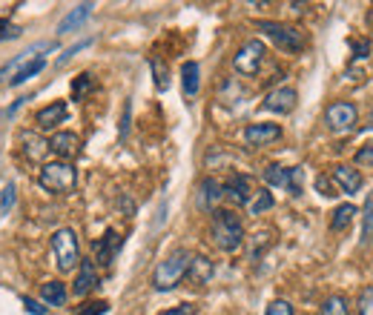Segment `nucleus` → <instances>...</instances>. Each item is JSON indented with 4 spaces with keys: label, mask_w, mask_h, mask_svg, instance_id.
Listing matches in <instances>:
<instances>
[{
    "label": "nucleus",
    "mask_w": 373,
    "mask_h": 315,
    "mask_svg": "<svg viewBox=\"0 0 373 315\" xmlns=\"http://www.w3.org/2000/svg\"><path fill=\"white\" fill-rule=\"evenodd\" d=\"M213 244L224 252H236L244 244V227H241V218L230 209H216L213 212V227H210Z\"/></svg>",
    "instance_id": "obj_1"
},
{
    "label": "nucleus",
    "mask_w": 373,
    "mask_h": 315,
    "mask_svg": "<svg viewBox=\"0 0 373 315\" xmlns=\"http://www.w3.org/2000/svg\"><path fill=\"white\" fill-rule=\"evenodd\" d=\"M190 252L187 249H176L170 252L167 258H164L158 266H155V273H152V287L158 292H170L181 284V278H187V266H190Z\"/></svg>",
    "instance_id": "obj_2"
},
{
    "label": "nucleus",
    "mask_w": 373,
    "mask_h": 315,
    "mask_svg": "<svg viewBox=\"0 0 373 315\" xmlns=\"http://www.w3.org/2000/svg\"><path fill=\"white\" fill-rule=\"evenodd\" d=\"M37 184L52 195H69L78 187V169L69 161H52L44 163L37 172Z\"/></svg>",
    "instance_id": "obj_3"
},
{
    "label": "nucleus",
    "mask_w": 373,
    "mask_h": 315,
    "mask_svg": "<svg viewBox=\"0 0 373 315\" xmlns=\"http://www.w3.org/2000/svg\"><path fill=\"white\" fill-rule=\"evenodd\" d=\"M279 49L290 52V55H296L307 47V40H305V32H299L296 26H287V23H279V20H259L256 23Z\"/></svg>",
    "instance_id": "obj_4"
},
{
    "label": "nucleus",
    "mask_w": 373,
    "mask_h": 315,
    "mask_svg": "<svg viewBox=\"0 0 373 315\" xmlns=\"http://www.w3.org/2000/svg\"><path fill=\"white\" fill-rule=\"evenodd\" d=\"M52 255H55V264L61 273H72L75 266H80V247H78V235L63 227V230H55L52 235Z\"/></svg>",
    "instance_id": "obj_5"
},
{
    "label": "nucleus",
    "mask_w": 373,
    "mask_h": 315,
    "mask_svg": "<svg viewBox=\"0 0 373 315\" xmlns=\"http://www.w3.org/2000/svg\"><path fill=\"white\" fill-rule=\"evenodd\" d=\"M264 184L267 187H284L290 195H302V178H305V169L302 166H281V163H270L264 172Z\"/></svg>",
    "instance_id": "obj_6"
},
{
    "label": "nucleus",
    "mask_w": 373,
    "mask_h": 315,
    "mask_svg": "<svg viewBox=\"0 0 373 315\" xmlns=\"http://www.w3.org/2000/svg\"><path fill=\"white\" fill-rule=\"evenodd\" d=\"M324 123L330 132H336V135H348L356 129L359 123V109L348 101H336V104H330L324 109Z\"/></svg>",
    "instance_id": "obj_7"
},
{
    "label": "nucleus",
    "mask_w": 373,
    "mask_h": 315,
    "mask_svg": "<svg viewBox=\"0 0 373 315\" xmlns=\"http://www.w3.org/2000/svg\"><path fill=\"white\" fill-rule=\"evenodd\" d=\"M264 55H267V49H264L262 40H247L244 47L236 52L233 66H236L238 75L253 78V75H259V69H262V63H264Z\"/></svg>",
    "instance_id": "obj_8"
},
{
    "label": "nucleus",
    "mask_w": 373,
    "mask_h": 315,
    "mask_svg": "<svg viewBox=\"0 0 373 315\" xmlns=\"http://www.w3.org/2000/svg\"><path fill=\"white\" fill-rule=\"evenodd\" d=\"M52 49H55V40H40V43H35V47L23 49L15 61H9L6 66H0V83H4V80H12L23 66H29V63L37 61V58H44V52H52Z\"/></svg>",
    "instance_id": "obj_9"
},
{
    "label": "nucleus",
    "mask_w": 373,
    "mask_h": 315,
    "mask_svg": "<svg viewBox=\"0 0 373 315\" xmlns=\"http://www.w3.org/2000/svg\"><path fill=\"white\" fill-rule=\"evenodd\" d=\"M221 187H224V198H227L230 204H236V206H250L253 187H250V178H247V175L236 172V175L227 178Z\"/></svg>",
    "instance_id": "obj_10"
},
{
    "label": "nucleus",
    "mask_w": 373,
    "mask_h": 315,
    "mask_svg": "<svg viewBox=\"0 0 373 315\" xmlns=\"http://www.w3.org/2000/svg\"><path fill=\"white\" fill-rule=\"evenodd\" d=\"M296 101H299V95H296V89H293V86H279V89H273V92L264 95L262 106H264L267 112L287 115V112H293V109H296Z\"/></svg>",
    "instance_id": "obj_11"
},
{
    "label": "nucleus",
    "mask_w": 373,
    "mask_h": 315,
    "mask_svg": "<svg viewBox=\"0 0 373 315\" xmlns=\"http://www.w3.org/2000/svg\"><path fill=\"white\" fill-rule=\"evenodd\" d=\"M221 198H224V187H221V181H216V178H204V181L198 184L195 204H198L201 212H216Z\"/></svg>",
    "instance_id": "obj_12"
},
{
    "label": "nucleus",
    "mask_w": 373,
    "mask_h": 315,
    "mask_svg": "<svg viewBox=\"0 0 373 315\" xmlns=\"http://www.w3.org/2000/svg\"><path fill=\"white\" fill-rule=\"evenodd\" d=\"M281 138V126L279 123H250L244 129V141L250 147H267Z\"/></svg>",
    "instance_id": "obj_13"
},
{
    "label": "nucleus",
    "mask_w": 373,
    "mask_h": 315,
    "mask_svg": "<svg viewBox=\"0 0 373 315\" xmlns=\"http://www.w3.org/2000/svg\"><path fill=\"white\" fill-rule=\"evenodd\" d=\"M98 284H101V278H98L95 261H80V266H78V278H75V284H72V292H75L78 298H84V295H90Z\"/></svg>",
    "instance_id": "obj_14"
},
{
    "label": "nucleus",
    "mask_w": 373,
    "mask_h": 315,
    "mask_svg": "<svg viewBox=\"0 0 373 315\" xmlns=\"http://www.w3.org/2000/svg\"><path fill=\"white\" fill-rule=\"evenodd\" d=\"M66 115H69L66 104H63V101H55V104H49V106H44V109L35 112V126H37L40 132H49V129H55L58 123H63Z\"/></svg>",
    "instance_id": "obj_15"
},
{
    "label": "nucleus",
    "mask_w": 373,
    "mask_h": 315,
    "mask_svg": "<svg viewBox=\"0 0 373 315\" xmlns=\"http://www.w3.org/2000/svg\"><path fill=\"white\" fill-rule=\"evenodd\" d=\"M80 149V138L75 132H55L52 138H49V152H55L61 161H69L75 158Z\"/></svg>",
    "instance_id": "obj_16"
},
{
    "label": "nucleus",
    "mask_w": 373,
    "mask_h": 315,
    "mask_svg": "<svg viewBox=\"0 0 373 315\" xmlns=\"http://www.w3.org/2000/svg\"><path fill=\"white\" fill-rule=\"evenodd\" d=\"M121 247H123V238H121L115 230H106L104 238L95 241V261H98L101 266H109V264L115 261V255H118Z\"/></svg>",
    "instance_id": "obj_17"
},
{
    "label": "nucleus",
    "mask_w": 373,
    "mask_h": 315,
    "mask_svg": "<svg viewBox=\"0 0 373 315\" xmlns=\"http://www.w3.org/2000/svg\"><path fill=\"white\" fill-rule=\"evenodd\" d=\"M213 276H216V264H213L210 258H207V255H192V258H190L187 278H190L192 284L204 287V284H210V281H213Z\"/></svg>",
    "instance_id": "obj_18"
},
{
    "label": "nucleus",
    "mask_w": 373,
    "mask_h": 315,
    "mask_svg": "<svg viewBox=\"0 0 373 315\" xmlns=\"http://www.w3.org/2000/svg\"><path fill=\"white\" fill-rule=\"evenodd\" d=\"M334 181L342 187V192L356 195L362 190V172L348 166V163H339V166H334Z\"/></svg>",
    "instance_id": "obj_19"
},
{
    "label": "nucleus",
    "mask_w": 373,
    "mask_h": 315,
    "mask_svg": "<svg viewBox=\"0 0 373 315\" xmlns=\"http://www.w3.org/2000/svg\"><path fill=\"white\" fill-rule=\"evenodd\" d=\"M92 4H78L63 20H61V26H58V35H69V32H75V29H80V26H84L87 23V18L92 15Z\"/></svg>",
    "instance_id": "obj_20"
},
{
    "label": "nucleus",
    "mask_w": 373,
    "mask_h": 315,
    "mask_svg": "<svg viewBox=\"0 0 373 315\" xmlns=\"http://www.w3.org/2000/svg\"><path fill=\"white\" fill-rule=\"evenodd\" d=\"M20 141H23L26 158H32V161H40V158L49 152V141H44V138H40V135H35V132H23Z\"/></svg>",
    "instance_id": "obj_21"
},
{
    "label": "nucleus",
    "mask_w": 373,
    "mask_h": 315,
    "mask_svg": "<svg viewBox=\"0 0 373 315\" xmlns=\"http://www.w3.org/2000/svg\"><path fill=\"white\" fill-rule=\"evenodd\" d=\"M40 298H44L49 307H63L69 292H66V284L63 281H47L40 284Z\"/></svg>",
    "instance_id": "obj_22"
},
{
    "label": "nucleus",
    "mask_w": 373,
    "mask_h": 315,
    "mask_svg": "<svg viewBox=\"0 0 373 315\" xmlns=\"http://www.w3.org/2000/svg\"><path fill=\"white\" fill-rule=\"evenodd\" d=\"M356 218V206L353 204H342L334 209V215H330V230L334 233H345L350 227V221Z\"/></svg>",
    "instance_id": "obj_23"
},
{
    "label": "nucleus",
    "mask_w": 373,
    "mask_h": 315,
    "mask_svg": "<svg viewBox=\"0 0 373 315\" xmlns=\"http://www.w3.org/2000/svg\"><path fill=\"white\" fill-rule=\"evenodd\" d=\"M198 75H201V69H198L195 61H187L181 66V83H184V95L187 98H195L198 95Z\"/></svg>",
    "instance_id": "obj_24"
},
{
    "label": "nucleus",
    "mask_w": 373,
    "mask_h": 315,
    "mask_svg": "<svg viewBox=\"0 0 373 315\" xmlns=\"http://www.w3.org/2000/svg\"><path fill=\"white\" fill-rule=\"evenodd\" d=\"M149 66H152V75H155V89L158 92H167L170 89V69L164 66L161 58H149Z\"/></svg>",
    "instance_id": "obj_25"
},
{
    "label": "nucleus",
    "mask_w": 373,
    "mask_h": 315,
    "mask_svg": "<svg viewBox=\"0 0 373 315\" xmlns=\"http://www.w3.org/2000/svg\"><path fill=\"white\" fill-rule=\"evenodd\" d=\"M92 89H95V80H92V75H78L75 80H72V98L75 101H84L90 92H92Z\"/></svg>",
    "instance_id": "obj_26"
},
{
    "label": "nucleus",
    "mask_w": 373,
    "mask_h": 315,
    "mask_svg": "<svg viewBox=\"0 0 373 315\" xmlns=\"http://www.w3.org/2000/svg\"><path fill=\"white\" fill-rule=\"evenodd\" d=\"M44 66H47V58H37V61H32L29 66H23V69H20V72H18V75L9 80V86H20V83H26L29 78H35V75H37L40 69H44Z\"/></svg>",
    "instance_id": "obj_27"
},
{
    "label": "nucleus",
    "mask_w": 373,
    "mask_h": 315,
    "mask_svg": "<svg viewBox=\"0 0 373 315\" xmlns=\"http://www.w3.org/2000/svg\"><path fill=\"white\" fill-rule=\"evenodd\" d=\"M348 298L345 295H330L324 304H322V315H348Z\"/></svg>",
    "instance_id": "obj_28"
},
{
    "label": "nucleus",
    "mask_w": 373,
    "mask_h": 315,
    "mask_svg": "<svg viewBox=\"0 0 373 315\" xmlns=\"http://www.w3.org/2000/svg\"><path fill=\"white\" fill-rule=\"evenodd\" d=\"M273 195H270V190H262V192H256V198L250 201V215H262V212H267V209H273Z\"/></svg>",
    "instance_id": "obj_29"
},
{
    "label": "nucleus",
    "mask_w": 373,
    "mask_h": 315,
    "mask_svg": "<svg viewBox=\"0 0 373 315\" xmlns=\"http://www.w3.org/2000/svg\"><path fill=\"white\" fill-rule=\"evenodd\" d=\"M370 235H373V195L367 198V204L362 209V238L367 241Z\"/></svg>",
    "instance_id": "obj_30"
},
{
    "label": "nucleus",
    "mask_w": 373,
    "mask_h": 315,
    "mask_svg": "<svg viewBox=\"0 0 373 315\" xmlns=\"http://www.w3.org/2000/svg\"><path fill=\"white\" fill-rule=\"evenodd\" d=\"M20 35H23V29L18 23H12L9 18H0V43H4V40H15Z\"/></svg>",
    "instance_id": "obj_31"
},
{
    "label": "nucleus",
    "mask_w": 373,
    "mask_h": 315,
    "mask_svg": "<svg viewBox=\"0 0 373 315\" xmlns=\"http://www.w3.org/2000/svg\"><path fill=\"white\" fill-rule=\"evenodd\" d=\"M356 309H359V315H373V284H370V287H365V290L359 292Z\"/></svg>",
    "instance_id": "obj_32"
},
{
    "label": "nucleus",
    "mask_w": 373,
    "mask_h": 315,
    "mask_svg": "<svg viewBox=\"0 0 373 315\" xmlns=\"http://www.w3.org/2000/svg\"><path fill=\"white\" fill-rule=\"evenodd\" d=\"M109 309V304L106 301H90V304H80L72 315H104Z\"/></svg>",
    "instance_id": "obj_33"
},
{
    "label": "nucleus",
    "mask_w": 373,
    "mask_h": 315,
    "mask_svg": "<svg viewBox=\"0 0 373 315\" xmlns=\"http://www.w3.org/2000/svg\"><path fill=\"white\" fill-rule=\"evenodd\" d=\"M264 315H293V304L284 301V298H276V301H270V304H267Z\"/></svg>",
    "instance_id": "obj_34"
},
{
    "label": "nucleus",
    "mask_w": 373,
    "mask_h": 315,
    "mask_svg": "<svg viewBox=\"0 0 373 315\" xmlns=\"http://www.w3.org/2000/svg\"><path fill=\"white\" fill-rule=\"evenodd\" d=\"M356 163H362V166H373V141L365 144V147L356 152Z\"/></svg>",
    "instance_id": "obj_35"
},
{
    "label": "nucleus",
    "mask_w": 373,
    "mask_h": 315,
    "mask_svg": "<svg viewBox=\"0 0 373 315\" xmlns=\"http://www.w3.org/2000/svg\"><path fill=\"white\" fill-rule=\"evenodd\" d=\"M90 43H92V40H80V43H75V47H69V49H66V52H63V55L58 58V63L63 66V63H66L69 58H75V55H78L80 49H87V47H90Z\"/></svg>",
    "instance_id": "obj_36"
},
{
    "label": "nucleus",
    "mask_w": 373,
    "mask_h": 315,
    "mask_svg": "<svg viewBox=\"0 0 373 315\" xmlns=\"http://www.w3.org/2000/svg\"><path fill=\"white\" fill-rule=\"evenodd\" d=\"M158 315H195V304H178V307H170Z\"/></svg>",
    "instance_id": "obj_37"
},
{
    "label": "nucleus",
    "mask_w": 373,
    "mask_h": 315,
    "mask_svg": "<svg viewBox=\"0 0 373 315\" xmlns=\"http://www.w3.org/2000/svg\"><path fill=\"white\" fill-rule=\"evenodd\" d=\"M270 238H273L270 233H259V235H253V252H250V255L259 258V249H262L264 244H270Z\"/></svg>",
    "instance_id": "obj_38"
},
{
    "label": "nucleus",
    "mask_w": 373,
    "mask_h": 315,
    "mask_svg": "<svg viewBox=\"0 0 373 315\" xmlns=\"http://www.w3.org/2000/svg\"><path fill=\"white\" fill-rule=\"evenodd\" d=\"M353 52H356V55H353V61L367 58V52H370V40H367V37H365L362 43H359V40H353Z\"/></svg>",
    "instance_id": "obj_39"
},
{
    "label": "nucleus",
    "mask_w": 373,
    "mask_h": 315,
    "mask_svg": "<svg viewBox=\"0 0 373 315\" xmlns=\"http://www.w3.org/2000/svg\"><path fill=\"white\" fill-rule=\"evenodd\" d=\"M12 204H15V187L9 184V187L4 190V198H0V212H6Z\"/></svg>",
    "instance_id": "obj_40"
},
{
    "label": "nucleus",
    "mask_w": 373,
    "mask_h": 315,
    "mask_svg": "<svg viewBox=\"0 0 373 315\" xmlns=\"http://www.w3.org/2000/svg\"><path fill=\"white\" fill-rule=\"evenodd\" d=\"M23 307H26V312H32V315H47V307H40V304L32 301V298H23Z\"/></svg>",
    "instance_id": "obj_41"
},
{
    "label": "nucleus",
    "mask_w": 373,
    "mask_h": 315,
    "mask_svg": "<svg viewBox=\"0 0 373 315\" xmlns=\"http://www.w3.org/2000/svg\"><path fill=\"white\" fill-rule=\"evenodd\" d=\"M316 184L322 187V195H336V192H334V187H330V184H327V178H319V181H316Z\"/></svg>",
    "instance_id": "obj_42"
},
{
    "label": "nucleus",
    "mask_w": 373,
    "mask_h": 315,
    "mask_svg": "<svg viewBox=\"0 0 373 315\" xmlns=\"http://www.w3.org/2000/svg\"><path fill=\"white\" fill-rule=\"evenodd\" d=\"M367 129H373V109H370V115H367V123H365Z\"/></svg>",
    "instance_id": "obj_43"
}]
</instances>
